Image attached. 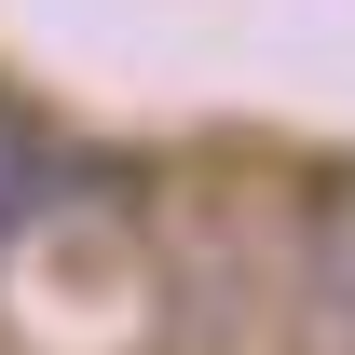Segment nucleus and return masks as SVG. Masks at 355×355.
Segmentation results:
<instances>
[{
    "instance_id": "obj_1",
    "label": "nucleus",
    "mask_w": 355,
    "mask_h": 355,
    "mask_svg": "<svg viewBox=\"0 0 355 355\" xmlns=\"http://www.w3.org/2000/svg\"><path fill=\"white\" fill-rule=\"evenodd\" d=\"M42 191H55V150H42V137H14V123H0V246H14V232L42 219Z\"/></svg>"
}]
</instances>
